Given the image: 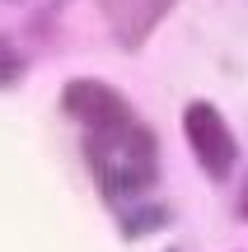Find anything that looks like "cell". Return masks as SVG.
Segmentation results:
<instances>
[{"label":"cell","instance_id":"obj_1","mask_svg":"<svg viewBox=\"0 0 248 252\" xmlns=\"http://www.w3.org/2000/svg\"><path fill=\"white\" fill-rule=\"evenodd\" d=\"M84 159L108 196H136L159 178V145L136 117L112 126H89Z\"/></svg>","mask_w":248,"mask_h":252},{"label":"cell","instance_id":"obj_2","mask_svg":"<svg viewBox=\"0 0 248 252\" xmlns=\"http://www.w3.org/2000/svg\"><path fill=\"white\" fill-rule=\"evenodd\" d=\"M183 131H187V145H192L197 163L206 168V178H230L234 173V159H239V145H234L225 117L211 108V103H192L183 112Z\"/></svg>","mask_w":248,"mask_h":252},{"label":"cell","instance_id":"obj_3","mask_svg":"<svg viewBox=\"0 0 248 252\" xmlns=\"http://www.w3.org/2000/svg\"><path fill=\"white\" fill-rule=\"evenodd\" d=\"M61 108L71 112L75 122H84V126H112V122L131 117L127 98H122L112 84H103V80H71L66 94H61Z\"/></svg>","mask_w":248,"mask_h":252},{"label":"cell","instance_id":"obj_4","mask_svg":"<svg viewBox=\"0 0 248 252\" xmlns=\"http://www.w3.org/2000/svg\"><path fill=\"white\" fill-rule=\"evenodd\" d=\"M169 5H174V0H103V9H108V19L117 24V37L127 47H136Z\"/></svg>","mask_w":248,"mask_h":252},{"label":"cell","instance_id":"obj_5","mask_svg":"<svg viewBox=\"0 0 248 252\" xmlns=\"http://www.w3.org/2000/svg\"><path fill=\"white\" fill-rule=\"evenodd\" d=\"M9 80H19V52L0 37V84H9Z\"/></svg>","mask_w":248,"mask_h":252},{"label":"cell","instance_id":"obj_6","mask_svg":"<svg viewBox=\"0 0 248 252\" xmlns=\"http://www.w3.org/2000/svg\"><path fill=\"white\" fill-rule=\"evenodd\" d=\"M239 210H244V215H248V187H244V201H239Z\"/></svg>","mask_w":248,"mask_h":252}]
</instances>
